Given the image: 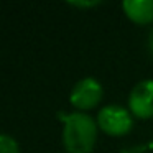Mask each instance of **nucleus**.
<instances>
[{"label": "nucleus", "instance_id": "obj_1", "mask_svg": "<svg viewBox=\"0 0 153 153\" xmlns=\"http://www.w3.org/2000/svg\"><path fill=\"white\" fill-rule=\"evenodd\" d=\"M63 122V146L68 153H91L97 138V122L84 112L66 114Z\"/></svg>", "mask_w": 153, "mask_h": 153}, {"label": "nucleus", "instance_id": "obj_2", "mask_svg": "<svg viewBox=\"0 0 153 153\" xmlns=\"http://www.w3.org/2000/svg\"><path fill=\"white\" fill-rule=\"evenodd\" d=\"M97 127L105 135L110 137H123L132 130L133 119L128 109L117 104H109L102 107L97 114Z\"/></svg>", "mask_w": 153, "mask_h": 153}, {"label": "nucleus", "instance_id": "obj_3", "mask_svg": "<svg viewBox=\"0 0 153 153\" xmlns=\"http://www.w3.org/2000/svg\"><path fill=\"white\" fill-rule=\"evenodd\" d=\"M102 86L96 77H84L74 84L69 94V102L73 107L81 110H91L102 100Z\"/></svg>", "mask_w": 153, "mask_h": 153}, {"label": "nucleus", "instance_id": "obj_4", "mask_svg": "<svg viewBox=\"0 0 153 153\" xmlns=\"http://www.w3.org/2000/svg\"><path fill=\"white\" fill-rule=\"evenodd\" d=\"M128 110L137 119L153 117V79H145L135 84L128 96Z\"/></svg>", "mask_w": 153, "mask_h": 153}, {"label": "nucleus", "instance_id": "obj_5", "mask_svg": "<svg viewBox=\"0 0 153 153\" xmlns=\"http://www.w3.org/2000/svg\"><path fill=\"white\" fill-rule=\"evenodd\" d=\"M127 18L137 25L153 23V0H125L122 4Z\"/></svg>", "mask_w": 153, "mask_h": 153}, {"label": "nucleus", "instance_id": "obj_6", "mask_svg": "<svg viewBox=\"0 0 153 153\" xmlns=\"http://www.w3.org/2000/svg\"><path fill=\"white\" fill-rule=\"evenodd\" d=\"M0 153H20L17 140L7 133H2L0 135Z\"/></svg>", "mask_w": 153, "mask_h": 153}, {"label": "nucleus", "instance_id": "obj_7", "mask_svg": "<svg viewBox=\"0 0 153 153\" xmlns=\"http://www.w3.org/2000/svg\"><path fill=\"white\" fill-rule=\"evenodd\" d=\"M71 5L77 8H86V7H94V5H99V2H71Z\"/></svg>", "mask_w": 153, "mask_h": 153}, {"label": "nucleus", "instance_id": "obj_8", "mask_svg": "<svg viewBox=\"0 0 153 153\" xmlns=\"http://www.w3.org/2000/svg\"><path fill=\"white\" fill-rule=\"evenodd\" d=\"M146 43H148V50H150V53L153 54V30L150 31V35H148V41H146Z\"/></svg>", "mask_w": 153, "mask_h": 153}]
</instances>
